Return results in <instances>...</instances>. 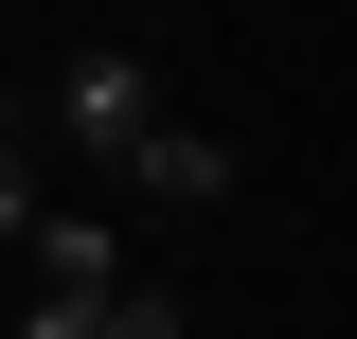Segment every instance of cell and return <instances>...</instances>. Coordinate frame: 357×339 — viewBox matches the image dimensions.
I'll use <instances>...</instances> for the list:
<instances>
[{
	"instance_id": "obj_1",
	"label": "cell",
	"mask_w": 357,
	"mask_h": 339,
	"mask_svg": "<svg viewBox=\"0 0 357 339\" xmlns=\"http://www.w3.org/2000/svg\"><path fill=\"white\" fill-rule=\"evenodd\" d=\"M54 143H72V161H107L126 197H178V214L232 197V143H215V126H178L143 54H72V72H54Z\"/></svg>"
},
{
	"instance_id": "obj_2",
	"label": "cell",
	"mask_w": 357,
	"mask_h": 339,
	"mask_svg": "<svg viewBox=\"0 0 357 339\" xmlns=\"http://www.w3.org/2000/svg\"><path fill=\"white\" fill-rule=\"evenodd\" d=\"M18 339H126V303H36L18 286Z\"/></svg>"
}]
</instances>
